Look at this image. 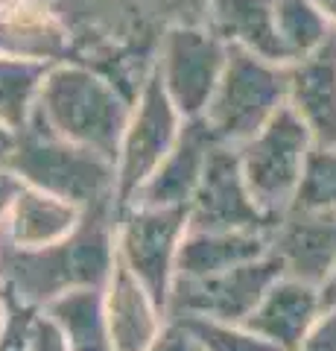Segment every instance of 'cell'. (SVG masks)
<instances>
[{
	"instance_id": "12",
	"label": "cell",
	"mask_w": 336,
	"mask_h": 351,
	"mask_svg": "<svg viewBox=\"0 0 336 351\" xmlns=\"http://www.w3.org/2000/svg\"><path fill=\"white\" fill-rule=\"evenodd\" d=\"M269 252L284 276L319 287L336 263V211H287L269 228Z\"/></svg>"
},
{
	"instance_id": "6",
	"label": "cell",
	"mask_w": 336,
	"mask_h": 351,
	"mask_svg": "<svg viewBox=\"0 0 336 351\" xmlns=\"http://www.w3.org/2000/svg\"><path fill=\"white\" fill-rule=\"evenodd\" d=\"M313 147L316 144H313L307 126L289 106L281 108L252 141L237 147L248 191H252L257 208L272 223H278L296 202Z\"/></svg>"
},
{
	"instance_id": "30",
	"label": "cell",
	"mask_w": 336,
	"mask_h": 351,
	"mask_svg": "<svg viewBox=\"0 0 336 351\" xmlns=\"http://www.w3.org/2000/svg\"><path fill=\"white\" fill-rule=\"evenodd\" d=\"M21 191H24L21 176L12 173V170H0V228H3L6 217H9V211H12V205H15Z\"/></svg>"
},
{
	"instance_id": "29",
	"label": "cell",
	"mask_w": 336,
	"mask_h": 351,
	"mask_svg": "<svg viewBox=\"0 0 336 351\" xmlns=\"http://www.w3.org/2000/svg\"><path fill=\"white\" fill-rule=\"evenodd\" d=\"M144 351H202V348L196 343V337L188 331V325L179 322V319H167L164 331H161L155 343Z\"/></svg>"
},
{
	"instance_id": "19",
	"label": "cell",
	"mask_w": 336,
	"mask_h": 351,
	"mask_svg": "<svg viewBox=\"0 0 336 351\" xmlns=\"http://www.w3.org/2000/svg\"><path fill=\"white\" fill-rule=\"evenodd\" d=\"M263 255H269V232H199V228H188L176 261V278H211Z\"/></svg>"
},
{
	"instance_id": "2",
	"label": "cell",
	"mask_w": 336,
	"mask_h": 351,
	"mask_svg": "<svg viewBox=\"0 0 336 351\" xmlns=\"http://www.w3.org/2000/svg\"><path fill=\"white\" fill-rule=\"evenodd\" d=\"M117 263V205L85 211L73 232L50 246L18 249L0 228V290L15 302L44 311L73 290H105Z\"/></svg>"
},
{
	"instance_id": "9",
	"label": "cell",
	"mask_w": 336,
	"mask_h": 351,
	"mask_svg": "<svg viewBox=\"0 0 336 351\" xmlns=\"http://www.w3.org/2000/svg\"><path fill=\"white\" fill-rule=\"evenodd\" d=\"M184 123L188 120L179 114L158 73L153 71V76L135 97L120 149H117V211L135 199L144 182L167 158V152L176 147Z\"/></svg>"
},
{
	"instance_id": "32",
	"label": "cell",
	"mask_w": 336,
	"mask_h": 351,
	"mask_svg": "<svg viewBox=\"0 0 336 351\" xmlns=\"http://www.w3.org/2000/svg\"><path fill=\"white\" fill-rule=\"evenodd\" d=\"M319 299H322V311H333L336 307V263L328 272V278L319 284Z\"/></svg>"
},
{
	"instance_id": "11",
	"label": "cell",
	"mask_w": 336,
	"mask_h": 351,
	"mask_svg": "<svg viewBox=\"0 0 336 351\" xmlns=\"http://www.w3.org/2000/svg\"><path fill=\"white\" fill-rule=\"evenodd\" d=\"M188 223L199 232H269L275 226L248 191L237 147L211 149L199 191L188 205Z\"/></svg>"
},
{
	"instance_id": "24",
	"label": "cell",
	"mask_w": 336,
	"mask_h": 351,
	"mask_svg": "<svg viewBox=\"0 0 336 351\" xmlns=\"http://www.w3.org/2000/svg\"><path fill=\"white\" fill-rule=\"evenodd\" d=\"M289 211H336V147H313Z\"/></svg>"
},
{
	"instance_id": "10",
	"label": "cell",
	"mask_w": 336,
	"mask_h": 351,
	"mask_svg": "<svg viewBox=\"0 0 336 351\" xmlns=\"http://www.w3.org/2000/svg\"><path fill=\"white\" fill-rule=\"evenodd\" d=\"M281 276H284V267L269 252L263 258L248 261L243 267H234L211 278H176L167 304V319L199 316V319L216 322H246Z\"/></svg>"
},
{
	"instance_id": "16",
	"label": "cell",
	"mask_w": 336,
	"mask_h": 351,
	"mask_svg": "<svg viewBox=\"0 0 336 351\" xmlns=\"http://www.w3.org/2000/svg\"><path fill=\"white\" fill-rule=\"evenodd\" d=\"M319 316H322L319 287L289 276H281L266 290V295L255 307V313L243 325L252 328L263 339H269L281 351H296Z\"/></svg>"
},
{
	"instance_id": "8",
	"label": "cell",
	"mask_w": 336,
	"mask_h": 351,
	"mask_svg": "<svg viewBox=\"0 0 336 351\" xmlns=\"http://www.w3.org/2000/svg\"><path fill=\"white\" fill-rule=\"evenodd\" d=\"M225 64L229 41H222L208 24H181L161 41L155 73L179 114L184 120H196L208 112Z\"/></svg>"
},
{
	"instance_id": "5",
	"label": "cell",
	"mask_w": 336,
	"mask_h": 351,
	"mask_svg": "<svg viewBox=\"0 0 336 351\" xmlns=\"http://www.w3.org/2000/svg\"><path fill=\"white\" fill-rule=\"evenodd\" d=\"M287 106V64L229 44V64L202 120L216 144L243 147Z\"/></svg>"
},
{
	"instance_id": "7",
	"label": "cell",
	"mask_w": 336,
	"mask_h": 351,
	"mask_svg": "<svg viewBox=\"0 0 336 351\" xmlns=\"http://www.w3.org/2000/svg\"><path fill=\"white\" fill-rule=\"evenodd\" d=\"M188 208H144L129 205L117 211V258L149 290L167 313L176 261L188 234Z\"/></svg>"
},
{
	"instance_id": "14",
	"label": "cell",
	"mask_w": 336,
	"mask_h": 351,
	"mask_svg": "<svg viewBox=\"0 0 336 351\" xmlns=\"http://www.w3.org/2000/svg\"><path fill=\"white\" fill-rule=\"evenodd\" d=\"M214 147H216V138L211 135L208 123H205L202 117L188 120L179 141H176V147L167 152V158L158 164L155 173L144 182V188L135 193V199L129 205L188 208L190 199L199 191V182L205 176V164H208V156H211Z\"/></svg>"
},
{
	"instance_id": "21",
	"label": "cell",
	"mask_w": 336,
	"mask_h": 351,
	"mask_svg": "<svg viewBox=\"0 0 336 351\" xmlns=\"http://www.w3.org/2000/svg\"><path fill=\"white\" fill-rule=\"evenodd\" d=\"M44 311L62 328L70 351H114L103 290H73L47 304Z\"/></svg>"
},
{
	"instance_id": "18",
	"label": "cell",
	"mask_w": 336,
	"mask_h": 351,
	"mask_svg": "<svg viewBox=\"0 0 336 351\" xmlns=\"http://www.w3.org/2000/svg\"><path fill=\"white\" fill-rule=\"evenodd\" d=\"M208 27L222 41L255 53L260 59L292 64L278 32L275 0H211Z\"/></svg>"
},
{
	"instance_id": "13",
	"label": "cell",
	"mask_w": 336,
	"mask_h": 351,
	"mask_svg": "<svg viewBox=\"0 0 336 351\" xmlns=\"http://www.w3.org/2000/svg\"><path fill=\"white\" fill-rule=\"evenodd\" d=\"M287 106L316 147H336V36L316 53L287 64Z\"/></svg>"
},
{
	"instance_id": "28",
	"label": "cell",
	"mask_w": 336,
	"mask_h": 351,
	"mask_svg": "<svg viewBox=\"0 0 336 351\" xmlns=\"http://www.w3.org/2000/svg\"><path fill=\"white\" fill-rule=\"evenodd\" d=\"M296 351H336V307L322 311V316L313 322V328Z\"/></svg>"
},
{
	"instance_id": "3",
	"label": "cell",
	"mask_w": 336,
	"mask_h": 351,
	"mask_svg": "<svg viewBox=\"0 0 336 351\" xmlns=\"http://www.w3.org/2000/svg\"><path fill=\"white\" fill-rule=\"evenodd\" d=\"M129 114L132 100L105 73L85 62L68 59L50 68L32 126H41L70 144L88 147L117 164Z\"/></svg>"
},
{
	"instance_id": "4",
	"label": "cell",
	"mask_w": 336,
	"mask_h": 351,
	"mask_svg": "<svg viewBox=\"0 0 336 351\" xmlns=\"http://www.w3.org/2000/svg\"><path fill=\"white\" fill-rule=\"evenodd\" d=\"M12 173L29 188L53 193L79 208L117 205V164L88 147L56 138L41 126H27L12 158Z\"/></svg>"
},
{
	"instance_id": "1",
	"label": "cell",
	"mask_w": 336,
	"mask_h": 351,
	"mask_svg": "<svg viewBox=\"0 0 336 351\" xmlns=\"http://www.w3.org/2000/svg\"><path fill=\"white\" fill-rule=\"evenodd\" d=\"M73 38V62L105 73L135 103L172 27L208 24L211 0H44Z\"/></svg>"
},
{
	"instance_id": "27",
	"label": "cell",
	"mask_w": 336,
	"mask_h": 351,
	"mask_svg": "<svg viewBox=\"0 0 336 351\" xmlns=\"http://www.w3.org/2000/svg\"><path fill=\"white\" fill-rule=\"evenodd\" d=\"M29 351H70L62 328L47 311H36L29 322Z\"/></svg>"
},
{
	"instance_id": "25",
	"label": "cell",
	"mask_w": 336,
	"mask_h": 351,
	"mask_svg": "<svg viewBox=\"0 0 336 351\" xmlns=\"http://www.w3.org/2000/svg\"><path fill=\"white\" fill-rule=\"evenodd\" d=\"M179 322L188 325V331L196 337L202 351H281L243 322H216L199 319V316H184Z\"/></svg>"
},
{
	"instance_id": "31",
	"label": "cell",
	"mask_w": 336,
	"mask_h": 351,
	"mask_svg": "<svg viewBox=\"0 0 336 351\" xmlns=\"http://www.w3.org/2000/svg\"><path fill=\"white\" fill-rule=\"evenodd\" d=\"M18 144H21V132L9 129L3 120H0V170L12 167V158H15V152H18Z\"/></svg>"
},
{
	"instance_id": "35",
	"label": "cell",
	"mask_w": 336,
	"mask_h": 351,
	"mask_svg": "<svg viewBox=\"0 0 336 351\" xmlns=\"http://www.w3.org/2000/svg\"><path fill=\"white\" fill-rule=\"evenodd\" d=\"M24 0H0V15L3 12H12V9H18Z\"/></svg>"
},
{
	"instance_id": "26",
	"label": "cell",
	"mask_w": 336,
	"mask_h": 351,
	"mask_svg": "<svg viewBox=\"0 0 336 351\" xmlns=\"http://www.w3.org/2000/svg\"><path fill=\"white\" fill-rule=\"evenodd\" d=\"M3 299H6L9 319H6L3 339H0V351H29V322H32V316H36V311L15 302L12 295H6V293H3Z\"/></svg>"
},
{
	"instance_id": "15",
	"label": "cell",
	"mask_w": 336,
	"mask_h": 351,
	"mask_svg": "<svg viewBox=\"0 0 336 351\" xmlns=\"http://www.w3.org/2000/svg\"><path fill=\"white\" fill-rule=\"evenodd\" d=\"M103 302L114 351H144L155 343L167 325V313L120 258L103 290Z\"/></svg>"
},
{
	"instance_id": "34",
	"label": "cell",
	"mask_w": 336,
	"mask_h": 351,
	"mask_svg": "<svg viewBox=\"0 0 336 351\" xmlns=\"http://www.w3.org/2000/svg\"><path fill=\"white\" fill-rule=\"evenodd\" d=\"M6 319H9V313H6V299H3V293H0V339H3V331H6Z\"/></svg>"
},
{
	"instance_id": "17",
	"label": "cell",
	"mask_w": 336,
	"mask_h": 351,
	"mask_svg": "<svg viewBox=\"0 0 336 351\" xmlns=\"http://www.w3.org/2000/svg\"><path fill=\"white\" fill-rule=\"evenodd\" d=\"M0 53L59 64L73 59V38L44 0H24L0 15Z\"/></svg>"
},
{
	"instance_id": "22",
	"label": "cell",
	"mask_w": 336,
	"mask_h": 351,
	"mask_svg": "<svg viewBox=\"0 0 336 351\" xmlns=\"http://www.w3.org/2000/svg\"><path fill=\"white\" fill-rule=\"evenodd\" d=\"M50 68L53 64L47 62L18 59L0 53V120L9 129L24 132L32 123Z\"/></svg>"
},
{
	"instance_id": "23",
	"label": "cell",
	"mask_w": 336,
	"mask_h": 351,
	"mask_svg": "<svg viewBox=\"0 0 336 351\" xmlns=\"http://www.w3.org/2000/svg\"><path fill=\"white\" fill-rule=\"evenodd\" d=\"M275 18L281 41L292 62L316 53L331 36H336L316 0H275Z\"/></svg>"
},
{
	"instance_id": "20",
	"label": "cell",
	"mask_w": 336,
	"mask_h": 351,
	"mask_svg": "<svg viewBox=\"0 0 336 351\" xmlns=\"http://www.w3.org/2000/svg\"><path fill=\"white\" fill-rule=\"evenodd\" d=\"M85 208L24 184L3 223V237L18 249H38L64 240L82 223Z\"/></svg>"
},
{
	"instance_id": "33",
	"label": "cell",
	"mask_w": 336,
	"mask_h": 351,
	"mask_svg": "<svg viewBox=\"0 0 336 351\" xmlns=\"http://www.w3.org/2000/svg\"><path fill=\"white\" fill-rule=\"evenodd\" d=\"M316 6L324 12V18L331 21V27L336 29V0H316Z\"/></svg>"
}]
</instances>
